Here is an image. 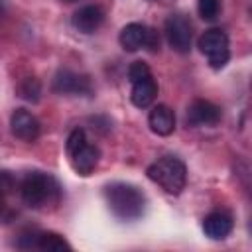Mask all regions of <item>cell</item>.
<instances>
[{"label":"cell","mask_w":252,"mask_h":252,"mask_svg":"<svg viewBox=\"0 0 252 252\" xmlns=\"http://www.w3.org/2000/svg\"><path fill=\"white\" fill-rule=\"evenodd\" d=\"M10 128L22 142H33L39 136V120L26 108H16L10 116Z\"/></svg>","instance_id":"8"},{"label":"cell","mask_w":252,"mask_h":252,"mask_svg":"<svg viewBox=\"0 0 252 252\" xmlns=\"http://www.w3.org/2000/svg\"><path fill=\"white\" fill-rule=\"evenodd\" d=\"M22 199L32 209H45L49 205H55L61 197V187L55 181V177L43 173V171H32L28 173L20 183Z\"/></svg>","instance_id":"2"},{"label":"cell","mask_w":252,"mask_h":252,"mask_svg":"<svg viewBox=\"0 0 252 252\" xmlns=\"http://www.w3.org/2000/svg\"><path fill=\"white\" fill-rule=\"evenodd\" d=\"M146 173L154 183H158L163 191H167L171 195L181 193L183 187H185V181H187L185 163L179 158H173V156L159 158L158 161H154L146 169Z\"/></svg>","instance_id":"3"},{"label":"cell","mask_w":252,"mask_h":252,"mask_svg":"<svg viewBox=\"0 0 252 252\" xmlns=\"http://www.w3.org/2000/svg\"><path fill=\"white\" fill-rule=\"evenodd\" d=\"M67 2H71V0H67Z\"/></svg>","instance_id":"22"},{"label":"cell","mask_w":252,"mask_h":252,"mask_svg":"<svg viewBox=\"0 0 252 252\" xmlns=\"http://www.w3.org/2000/svg\"><path fill=\"white\" fill-rule=\"evenodd\" d=\"M10 185H12L10 175L8 173H0V215L4 211V193L10 189Z\"/></svg>","instance_id":"21"},{"label":"cell","mask_w":252,"mask_h":252,"mask_svg":"<svg viewBox=\"0 0 252 252\" xmlns=\"http://www.w3.org/2000/svg\"><path fill=\"white\" fill-rule=\"evenodd\" d=\"M98 158H100L98 148L87 142V144H83L79 150H75V152L69 156V161H71V167H73L79 175L87 177V175H91V173L94 171V167H96V163H98Z\"/></svg>","instance_id":"9"},{"label":"cell","mask_w":252,"mask_h":252,"mask_svg":"<svg viewBox=\"0 0 252 252\" xmlns=\"http://www.w3.org/2000/svg\"><path fill=\"white\" fill-rule=\"evenodd\" d=\"M83 144H87V134L83 128H75L71 130V134L67 136V144H65V150H67V156H71L75 150H79Z\"/></svg>","instance_id":"18"},{"label":"cell","mask_w":252,"mask_h":252,"mask_svg":"<svg viewBox=\"0 0 252 252\" xmlns=\"http://www.w3.org/2000/svg\"><path fill=\"white\" fill-rule=\"evenodd\" d=\"M232 219L226 213L215 211L203 219V232L213 240H222L232 232Z\"/></svg>","instance_id":"12"},{"label":"cell","mask_w":252,"mask_h":252,"mask_svg":"<svg viewBox=\"0 0 252 252\" xmlns=\"http://www.w3.org/2000/svg\"><path fill=\"white\" fill-rule=\"evenodd\" d=\"M35 248L39 250H53V252H61V250H71L69 242L55 234V232H39L37 240H35Z\"/></svg>","instance_id":"15"},{"label":"cell","mask_w":252,"mask_h":252,"mask_svg":"<svg viewBox=\"0 0 252 252\" xmlns=\"http://www.w3.org/2000/svg\"><path fill=\"white\" fill-rule=\"evenodd\" d=\"M39 93H41V87H39V81H37V79L28 77V79L22 81V85H20V94H22L26 100H32V102L39 100Z\"/></svg>","instance_id":"16"},{"label":"cell","mask_w":252,"mask_h":252,"mask_svg":"<svg viewBox=\"0 0 252 252\" xmlns=\"http://www.w3.org/2000/svg\"><path fill=\"white\" fill-rule=\"evenodd\" d=\"M197 47L201 49L203 55H207L209 65L213 69H222L228 63V59H230L228 35L222 30H219V28L203 32L199 41H197Z\"/></svg>","instance_id":"4"},{"label":"cell","mask_w":252,"mask_h":252,"mask_svg":"<svg viewBox=\"0 0 252 252\" xmlns=\"http://www.w3.org/2000/svg\"><path fill=\"white\" fill-rule=\"evenodd\" d=\"M158 94V83L154 81V77H146L142 81L132 83V93H130V100L134 106L138 108H146L156 100Z\"/></svg>","instance_id":"13"},{"label":"cell","mask_w":252,"mask_h":252,"mask_svg":"<svg viewBox=\"0 0 252 252\" xmlns=\"http://www.w3.org/2000/svg\"><path fill=\"white\" fill-rule=\"evenodd\" d=\"M104 197L112 215L120 220H138L146 211L144 193L130 183H110L104 187Z\"/></svg>","instance_id":"1"},{"label":"cell","mask_w":252,"mask_h":252,"mask_svg":"<svg viewBox=\"0 0 252 252\" xmlns=\"http://www.w3.org/2000/svg\"><path fill=\"white\" fill-rule=\"evenodd\" d=\"M144 47L152 53H156L159 49V33L154 30V28H148L146 30V41H144Z\"/></svg>","instance_id":"20"},{"label":"cell","mask_w":252,"mask_h":252,"mask_svg":"<svg viewBox=\"0 0 252 252\" xmlns=\"http://www.w3.org/2000/svg\"><path fill=\"white\" fill-rule=\"evenodd\" d=\"M163 32H165V39H167V43H169V47L173 51L187 53L191 49L193 32H191V24H189V20L185 16H181V14L167 16Z\"/></svg>","instance_id":"5"},{"label":"cell","mask_w":252,"mask_h":252,"mask_svg":"<svg viewBox=\"0 0 252 252\" xmlns=\"http://www.w3.org/2000/svg\"><path fill=\"white\" fill-rule=\"evenodd\" d=\"M73 26L75 30H79L81 33H93L100 28V24L104 22V12L100 6H94V4H87L83 8H79L75 14H73Z\"/></svg>","instance_id":"10"},{"label":"cell","mask_w":252,"mask_h":252,"mask_svg":"<svg viewBox=\"0 0 252 252\" xmlns=\"http://www.w3.org/2000/svg\"><path fill=\"white\" fill-rule=\"evenodd\" d=\"M150 75H152V71H150L148 63H144V61H134V63L128 67V79H130V83L142 81V79H146V77H150Z\"/></svg>","instance_id":"19"},{"label":"cell","mask_w":252,"mask_h":252,"mask_svg":"<svg viewBox=\"0 0 252 252\" xmlns=\"http://www.w3.org/2000/svg\"><path fill=\"white\" fill-rule=\"evenodd\" d=\"M222 112L217 104H213L211 100L205 98H197L189 104L187 108V124L189 126H215L219 124Z\"/></svg>","instance_id":"7"},{"label":"cell","mask_w":252,"mask_h":252,"mask_svg":"<svg viewBox=\"0 0 252 252\" xmlns=\"http://www.w3.org/2000/svg\"><path fill=\"white\" fill-rule=\"evenodd\" d=\"M53 91L57 94H91L93 87L89 77L79 75L71 69H61L53 77Z\"/></svg>","instance_id":"6"},{"label":"cell","mask_w":252,"mask_h":252,"mask_svg":"<svg viewBox=\"0 0 252 252\" xmlns=\"http://www.w3.org/2000/svg\"><path fill=\"white\" fill-rule=\"evenodd\" d=\"M150 130L158 136H169L175 130V114L167 104H158L150 110L148 116Z\"/></svg>","instance_id":"11"},{"label":"cell","mask_w":252,"mask_h":252,"mask_svg":"<svg viewBox=\"0 0 252 252\" xmlns=\"http://www.w3.org/2000/svg\"><path fill=\"white\" fill-rule=\"evenodd\" d=\"M197 10H199V16L203 20L211 22L220 12V0H197Z\"/></svg>","instance_id":"17"},{"label":"cell","mask_w":252,"mask_h":252,"mask_svg":"<svg viewBox=\"0 0 252 252\" xmlns=\"http://www.w3.org/2000/svg\"><path fill=\"white\" fill-rule=\"evenodd\" d=\"M146 26L144 24H138V22H132L128 26L122 28L120 35H118V41L120 45L126 49V51H138L144 47V41H146Z\"/></svg>","instance_id":"14"}]
</instances>
